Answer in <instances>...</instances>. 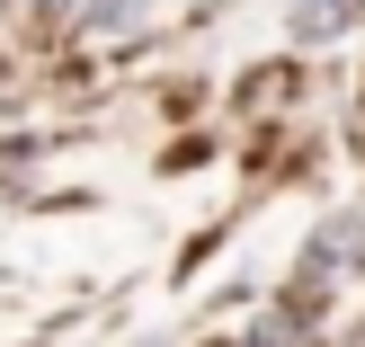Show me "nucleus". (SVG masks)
I'll return each instance as SVG.
<instances>
[{
    "label": "nucleus",
    "instance_id": "1",
    "mask_svg": "<svg viewBox=\"0 0 365 347\" xmlns=\"http://www.w3.org/2000/svg\"><path fill=\"white\" fill-rule=\"evenodd\" d=\"M356 9L365 0H294V36L303 45H339V36L356 27Z\"/></svg>",
    "mask_w": 365,
    "mask_h": 347
},
{
    "label": "nucleus",
    "instance_id": "2",
    "mask_svg": "<svg viewBox=\"0 0 365 347\" xmlns=\"http://www.w3.org/2000/svg\"><path fill=\"white\" fill-rule=\"evenodd\" d=\"M134 9H143V0H89L81 27H134Z\"/></svg>",
    "mask_w": 365,
    "mask_h": 347
}]
</instances>
